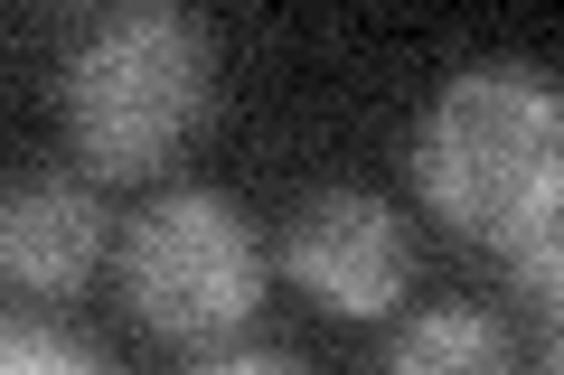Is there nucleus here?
<instances>
[{
	"mask_svg": "<svg viewBox=\"0 0 564 375\" xmlns=\"http://www.w3.org/2000/svg\"><path fill=\"white\" fill-rule=\"evenodd\" d=\"M414 188L452 235L518 254L564 207V76L536 57H470L414 122Z\"/></svg>",
	"mask_w": 564,
	"mask_h": 375,
	"instance_id": "1",
	"label": "nucleus"
},
{
	"mask_svg": "<svg viewBox=\"0 0 564 375\" xmlns=\"http://www.w3.org/2000/svg\"><path fill=\"white\" fill-rule=\"evenodd\" d=\"M207 103H217V38L180 0L104 10L66 57V141L104 178L161 169L207 122Z\"/></svg>",
	"mask_w": 564,
	"mask_h": 375,
	"instance_id": "2",
	"label": "nucleus"
},
{
	"mask_svg": "<svg viewBox=\"0 0 564 375\" xmlns=\"http://www.w3.org/2000/svg\"><path fill=\"white\" fill-rule=\"evenodd\" d=\"M263 291L254 225L217 188H161L122 225V300L161 338H226Z\"/></svg>",
	"mask_w": 564,
	"mask_h": 375,
	"instance_id": "3",
	"label": "nucleus"
},
{
	"mask_svg": "<svg viewBox=\"0 0 564 375\" xmlns=\"http://www.w3.org/2000/svg\"><path fill=\"white\" fill-rule=\"evenodd\" d=\"M282 263H292V282H302L321 310L377 319V310H395L404 282H414V235H404V217L386 198H367V188H311V198L292 207V225H282Z\"/></svg>",
	"mask_w": 564,
	"mask_h": 375,
	"instance_id": "4",
	"label": "nucleus"
},
{
	"mask_svg": "<svg viewBox=\"0 0 564 375\" xmlns=\"http://www.w3.org/2000/svg\"><path fill=\"white\" fill-rule=\"evenodd\" d=\"M0 263H10V282L20 291H76L85 273L104 263V207L85 178H20L10 188V207H0Z\"/></svg>",
	"mask_w": 564,
	"mask_h": 375,
	"instance_id": "5",
	"label": "nucleus"
},
{
	"mask_svg": "<svg viewBox=\"0 0 564 375\" xmlns=\"http://www.w3.org/2000/svg\"><path fill=\"white\" fill-rule=\"evenodd\" d=\"M377 375H518V348L489 310H414Z\"/></svg>",
	"mask_w": 564,
	"mask_h": 375,
	"instance_id": "6",
	"label": "nucleus"
},
{
	"mask_svg": "<svg viewBox=\"0 0 564 375\" xmlns=\"http://www.w3.org/2000/svg\"><path fill=\"white\" fill-rule=\"evenodd\" d=\"M508 282H518L527 300H545V310H564V207L518 244V254H508Z\"/></svg>",
	"mask_w": 564,
	"mask_h": 375,
	"instance_id": "7",
	"label": "nucleus"
},
{
	"mask_svg": "<svg viewBox=\"0 0 564 375\" xmlns=\"http://www.w3.org/2000/svg\"><path fill=\"white\" fill-rule=\"evenodd\" d=\"M0 375H104L85 348H66V338H47V329H10L0 338Z\"/></svg>",
	"mask_w": 564,
	"mask_h": 375,
	"instance_id": "8",
	"label": "nucleus"
},
{
	"mask_svg": "<svg viewBox=\"0 0 564 375\" xmlns=\"http://www.w3.org/2000/svg\"><path fill=\"white\" fill-rule=\"evenodd\" d=\"M198 375H302L292 356H217V366H198Z\"/></svg>",
	"mask_w": 564,
	"mask_h": 375,
	"instance_id": "9",
	"label": "nucleus"
},
{
	"mask_svg": "<svg viewBox=\"0 0 564 375\" xmlns=\"http://www.w3.org/2000/svg\"><path fill=\"white\" fill-rule=\"evenodd\" d=\"M545 375H564V329H555V348H545Z\"/></svg>",
	"mask_w": 564,
	"mask_h": 375,
	"instance_id": "10",
	"label": "nucleus"
}]
</instances>
